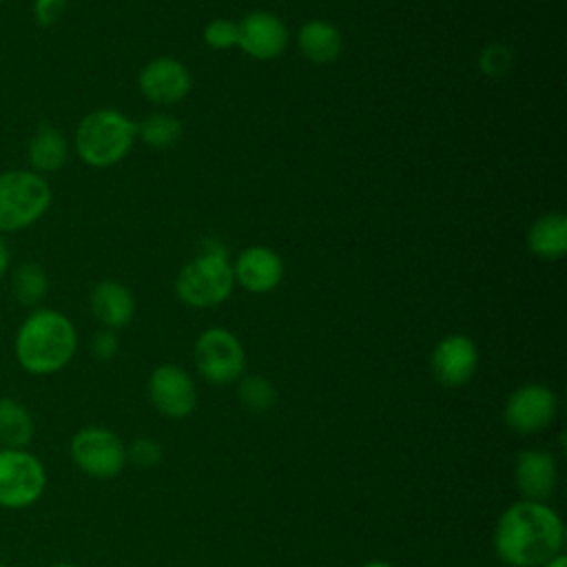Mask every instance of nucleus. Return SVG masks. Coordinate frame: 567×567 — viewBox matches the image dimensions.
Listing matches in <instances>:
<instances>
[{
  "mask_svg": "<svg viewBox=\"0 0 567 567\" xmlns=\"http://www.w3.org/2000/svg\"><path fill=\"white\" fill-rule=\"evenodd\" d=\"M565 525L560 516L536 501L509 505L494 527V549L512 567H540L563 554Z\"/></svg>",
  "mask_w": 567,
  "mask_h": 567,
  "instance_id": "1",
  "label": "nucleus"
},
{
  "mask_svg": "<svg viewBox=\"0 0 567 567\" xmlns=\"http://www.w3.org/2000/svg\"><path fill=\"white\" fill-rule=\"evenodd\" d=\"M78 350L73 321L53 308L31 310L18 326L13 354L18 365L33 377L55 374L69 365Z\"/></svg>",
  "mask_w": 567,
  "mask_h": 567,
  "instance_id": "2",
  "label": "nucleus"
},
{
  "mask_svg": "<svg viewBox=\"0 0 567 567\" xmlns=\"http://www.w3.org/2000/svg\"><path fill=\"white\" fill-rule=\"evenodd\" d=\"M137 137V126L117 109L86 113L73 135L78 157L91 168H109L122 162Z\"/></svg>",
  "mask_w": 567,
  "mask_h": 567,
  "instance_id": "3",
  "label": "nucleus"
},
{
  "mask_svg": "<svg viewBox=\"0 0 567 567\" xmlns=\"http://www.w3.org/2000/svg\"><path fill=\"white\" fill-rule=\"evenodd\" d=\"M233 284L235 275L226 259V248L219 239L210 237L202 244L199 257L179 270L175 279V295L186 306L213 308L230 297Z\"/></svg>",
  "mask_w": 567,
  "mask_h": 567,
  "instance_id": "4",
  "label": "nucleus"
},
{
  "mask_svg": "<svg viewBox=\"0 0 567 567\" xmlns=\"http://www.w3.org/2000/svg\"><path fill=\"white\" fill-rule=\"evenodd\" d=\"M53 193L44 175L31 168H9L0 173V233H18L38 224Z\"/></svg>",
  "mask_w": 567,
  "mask_h": 567,
  "instance_id": "5",
  "label": "nucleus"
},
{
  "mask_svg": "<svg viewBox=\"0 0 567 567\" xmlns=\"http://www.w3.org/2000/svg\"><path fill=\"white\" fill-rule=\"evenodd\" d=\"M47 470L27 447H0V507L24 509L42 498Z\"/></svg>",
  "mask_w": 567,
  "mask_h": 567,
  "instance_id": "6",
  "label": "nucleus"
},
{
  "mask_svg": "<svg viewBox=\"0 0 567 567\" xmlns=\"http://www.w3.org/2000/svg\"><path fill=\"white\" fill-rule=\"evenodd\" d=\"M69 454L93 478H113L126 465V445L115 432L100 425L78 430L69 443Z\"/></svg>",
  "mask_w": 567,
  "mask_h": 567,
  "instance_id": "7",
  "label": "nucleus"
},
{
  "mask_svg": "<svg viewBox=\"0 0 567 567\" xmlns=\"http://www.w3.org/2000/svg\"><path fill=\"white\" fill-rule=\"evenodd\" d=\"M195 365L208 383H233L246 368L244 346L230 330L208 328L195 341Z\"/></svg>",
  "mask_w": 567,
  "mask_h": 567,
  "instance_id": "8",
  "label": "nucleus"
},
{
  "mask_svg": "<svg viewBox=\"0 0 567 567\" xmlns=\"http://www.w3.org/2000/svg\"><path fill=\"white\" fill-rule=\"evenodd\" d=\"M558 399L543 383H525L516 388L503 408L505 423L518 434L543 432L556 416Z\"/></svg>",
  "mask_w": 567,
  "mask_h": 567,
  "instance_id": "9",
  "label": "nucleus"
},
{
  "mask_svg": "<svg viewBox=\"0 0 567 567\" xmlns=\"http://www.w3.org/2000/svg\"><path fill=\"white\" fill-rule=\"evenodd\" d=\"M148 396L155 410L168 419H184L197 405V390L190 374L173 363L157 365L151 372Z\"/></svg>",
  "mask_w": 567,
  "mask_h": 567,
  "instance_id": "10",
  "label": "nucleus"
},
{
  "mask_svg": "<svg viewBox=\"0 0 567 567\" xmlns=\"http://www.w3.org/2000/svg\"><path fill=\"white\" fill-rule=\"evenodd\" d=\"M137 84L146 100L168 106L182 102L188 95L193 78L184 62H179L177 58L162 55L153 58L142 66Z\"/></svg>",
  "mask_w": 567,
  "mask_h": 567,
  "instance_id": "11",
  "label": "nucleus"
},
{
  "mask_svg": "<svg viewBox=\"0 0 567 567\" xmlns=\"http://www.w3.org/2000/svg\"><path fill=\"white\" fill-rule=\"evenodd\" d=\"M434 379L445 388L465 385L478 368L476 343L465 334L443 337L430 357Z\"/></svg>",
  "mask_w": 567,
  "mask_h": 567,
  "instance_id": "12",
  "label": "nucleus"
},
{
  "mask_svg": "<svg viewBox=\"0 0 567 567\" xmlns=\"http://www.w3.org/2000/svg\"><path fill=\"white\" fill-rule=\"evenodd\" d=\"M237 47L255 60H272L288 47V27L268 11H250L237 22Z\"/></svg>",
  "mask_w": 567,
  "mask_h": 567,
  "instance_id": "13",
  "label": "nucleus"
},
{
  "mask_svg": "<svg viewBox=\"0 0 567 567\" xmlns=\"http://www.w3.org/2000/svg\"><path fill=\"white\" fill-rule=\"evenodd\" d=\"M233 275L241 288L255 295L275 290L284 279V261L279 252L268 246H250L239 252Z\"/></svg>",
  "mask_w": 567,
  "mask_h": 567,
  "instance_id": "14",
  "label": "nucleus"
},
{
  "mask_svg": "<svg viewBox=\"0 0 567 567\" xmlns=\"http://www.w3.org/2000/svg\"><path fill=\"white\" fill-rule=\"evenodd\" d=\"M514 481L525 501L545 503L558 483V467L549 452L525 450L514 465Z\"/></svg>",
  "mask_w": 567,
  "mask_h": 567,
  "instance_id": "15",
  "label": "nucleus"
},
{
  "mask_svg": "<svg viewBox=\"0 0 567 567\" xmlns=\"http://www.w3.org/2000/svg\"><path fill=\"white\" fill-rule=\"evenodd\" d=\"M89 306L102 328L109 330L124 328L135 315V299L131 290L117 281H100L97 286H93Z\"/></svg>",
  "mask_w": 567,
  "mask_h": 567,
  "instance_id": "16",
  "label": "nucleus"
},
{
  "mask_svg": "<svg viewBox=\"0 0 567 567\" xmlns=\"http://www.w3.org/2000/svg\"><path fill=\"white\" fill-rule=\"evenodd\" d=\"M69 157V142L60 128L51 124H42L27 142V162L29 168L47 175L62 168Z\"/></svg>",
  "mask_w": 567,
  "mask_h": 567,
  "instance_id": "17",
  "label": "nucleus"
},
{
  "mask_svg": "<svg viewBox=\"0 0 567 567\" xmlns=\"http://www.w3.org/2000/svg\"><path fill=\"white\" fill-rule=\"evenodd\" d=\"M299 51L315 64H330L339 58L343 40L339 29L328 20H308L301 24L297 35Z\"/></svg>",
  "mask_w": 567,
  "mask_h": 567,
  "instance_id": "18",
  "label": "nucleus"
},
{
  "mask_svg": "<svg viewBox=\"0 0 567 567\" xmlns=\"http://www.w3.org/2000/svg\"><path fill=\"white\" fill-rule=\"evenodd\" d=\"M527 248L540 259H560L567 252V215L545 213L532 221L525 235Z\"/></svg>",
  "mask_w": 567,
  "mask_h": 567,
  "instance_id": "19",
  "label": "nucleus"
},
{
  "mask_svg": "<svg viewBox=\"0 0 567 567\" xmlns=\"http://www.w3.org/2000/svg\"><path fill=\"white\" fill-rule=\"evenodd\" d=\"M35 421L29 408L11 396L0 399V447H29Z\"/></svg>",
  "mask_w": 567,
  "mask_h": 567,
  "instance_id": "20",
  "label": "nucleus"
},
{
  "mask_svg": "<svg viewBox=\"0 0 567 567\" xmlns=\"http://www.w3.org/2000/svg\"><path fill=\"white\" fill-rule=\"evenodd\" d=\"M49 288V279H47V270L40 264L27 261L20 264L13 275H11V290L13 297L22 303V306H35L42 301V297L47 295Z\"/></svg>",
  "mask_w": 567,
  "mask_h": 567,
  "instance_id": "21",
  "label": "nucleus"
},
{
  "mask_svg": "<svg viewBox=\"0 0 567 567\" xmlns=\"http://www.w3.org/2000/svg\"><path fill=\"white\" fill-rule=\"evenodd\" d=\"M137 126V137L153 148H171L182 137V122L171 113H151Z\"/></svg>",
  "mask_w": 567,
  "mask_h": 567,
  "instance_id": "22",
  "label": "nucleus"
},
{
  "mask_svg": "<svg viewBox=\"0 0 567 567\" xmlns=\"http://www.w3.org/2000/svg\"><path fill=\"white\" fill-rule=\"evenodd\" d=\"M239 399L248 410L266 412L275 405L277 392L268 379H264L259 374H248L239 383Z\"/></svg>",
  "mask_w": 567,
  "mask_h": 567,
  "instance_id": "23",
  "label": "nucleus"
},
{
  "mask_svg": "<svg viewBox=\"0 0 567 567\" xmlns=\"http://www.w3.org/2000/svg\"><path fill=\"white\" fill-rule=\"evenodd\" d=\"M237 40H239L237 22H233L228 18H215L204 27V42L213 51L233 49V47H237Z\"/></svg>",
  "mask_w": 567,
  "mask_h": 567,
  "instance_id": "24",
  "label": "nucleus"
},
{
  "mask_svg": "<svg viewBox=\"0 0 567 567\" xmlns=\"http://www.w3.org/2000/svg\"><path fill=\"white\" fill-rule=\"evenodd\" d=\"M478 66L485 75H492V78H501L503 73L509 71L512 66V51L505 47V44H487L481 55H478Z\"/></svg>",
  "mask_w": 567,
  "mask_h": 567,
  "instance_id": "25",
  "label": "nucleus"
},
{
  "mask_svg": "<svg viewBox=\"0 0 567 567\" xmlns=\"http://www.w3.org/2000/svg\"><path fill=\"white\" fill-rule=\"evenodd\" d=\"M69 0H33V18L40 27H53L66 11Z\"/></svg>",
  "mask_w": 567,
  "mask_h": 567,
  "instance_id": "26",
  "label": "nucleus"
},
{
  "mask_svg": "<svg viewBox=\"0 0 567 567\" xmlns=\"http://www.w3.org/2000/svg\"><path fill=\"white\" fill-rule=\"evenodd\" d=\"M137 465H155L162 458V450L153 439H137L131 447H126V461Z\"/></svg>",
  "mask_w": 567,
  "mask_h": 567,
  "instance_id": "27",
  "label": "nucleus"
},
{
  "mask_svg": "<svg viewBox=\"0 0 567 567\" xmlns=\"http://www.w3.org/2000/svg\"><path fill=\"white\" fill-rule=\"evenodd\" d=\"M117 348H120V341H117L115 330L102 328V330H97V332L93 334V339H91V350H93V354H95L97 359H102V361L113 359L115 352H117Z\"/></svg>",
  "mask_w": 567,
  "mask_h": 567,
  "instance_id": "28",
  "label": "nucleus"
},
{
  "mask_svg": "<svg viewBox=\"0 0 567 567\" xmlns=\"http://www.w3.org/2000/svg\"><path fill=\"white\" fill-rule=\"evenodd\" d=\"M9 264H11V250H9V244L0 235V279L9 272Z\"/></svg>",
  "mask_w": 567,
  "mask_h": 567,
  "instance_id": "29",
  "label": "nucleus"
},
{
  "mask_svg": "<svg viewBox=\"0 0 567 567\" xmlns=\"http://www.w3.org/2000/svg\"><path fill=\"white\" fill-rule=\"evenodd\" d=\"M540 567H567V558H565V554H558V556H554L551 560H547Z\"/></svg>",
  "mask_w": 567,
  "mask_h": 567,
  "instance_id": "30",
  "label": "nucleus"
},
{
  "mask_svg": "<svg viewBox=\"0 0 567 567\" xmlns=\"http://www.w3.org/2000/svg\"><path fill=\"white\" fill-rule=\"evenodd\" d=\"M361 567H392V565L385 563V560H368V563L361 565Z\"/></svg>",
  "mask_w": 567,
  "mask_h": 567,
  "instance_id": "31",
  "label": "nucleus"
},
{
  "mask_svg": "<svg viewBox=\"0 0 567 567\" xmlns=\"http://www.w3.org/2000/svg\"><path fill=\"white\" fill-rule=\"evenodd\" d=\"M51 567H78V565H73V563H64V560H60V563H53Z\"/></svg>",
  "mask_w": 567,
  "mask_h": 567,
  "instance_id": "32",
  "label": "nucleus"
},
{
  "mask_svg": "<svg viewBox=\"0 0 567 567\" xmlns=\"http://www.w3.org/2000/svg\"><path fill=\"white\" fill-rule=\"evenodd\" d=\"M0 567H9V565H7V563H2V560H0Z\"/></svg>",
  "mask_w": 567,
  "mask_h": 567,
  "instance_id": "33",
  "label": "nucleus"
},
{
  "mask_svg": "<svg viewBox=\"0 0 567 567\" xmlns=\"http://www.w3.org/2000/svg\"><path fill=\"white\" fill-rule=\"evenodd\" d=\"M2 2H4V0H0V4H2Z\"/></svg>",
  "mask_w": 567,
  "mask_h": 567,
  "instance_id": "34",
  "label": "nucleus"
}]
</instances>
